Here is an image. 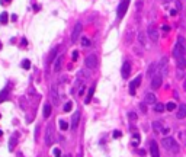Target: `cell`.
<instances>
[{
  "mask_svg": "<svg viewBox=\"0 0 186 157\" xmlns=\"http://www.w3.org/2000/svg\"><path fill=\"white\" fill-rule=\"evenodd\" d=\"M161 144H163L164 148L170 150L172 153H177V151H179V144L176 143V140H174L173 137H164V138L161 140Z\"/></svg>",
  "mask_w": 186,
  "mask_h": 157,
  "instance_id": "cell-1",
  "label": "cell"
},
{
  "mask_svg": "<svg viewBox=\"0 0 186 157\" xmlns=\"http://www.w3.org/2000/svg\"><path fill=\"white\" fill-rule=\"evenodd\" d=\"M173 55L176 58L185 57V38H183V36H179V38H177V42H176L174 50H173Z\"/></svg>",
  "mask_w": 186,
  "mask_h": 157,
  "instance_id": "cell-2",
  "label": "cell"
},
{
  "mask_svg": "<svg viewBox=\"0 0 186 157\" xmlns=\"http://www.w3.org/2000/svg\"><path fill=\"white\" fill-rule=\"evenodd\" d=\"M167 67H169V58L161 57V60L157 64V74H160L161 77H166L167 76Z\"/></svg>",
  "mask_w": 186,
  "mask_h": 157,
  "instance_id": "cell-3",
  "label": "cell"
},
{
  "mask_svg": "<svg viewBox=\"0 0 186 157\" xmlns=\"http://www.w3.org/2000/svg\"><path fill=\"white\" fill-rule=\"evenodd\" d=\"M128 6H129V0H122L119 6H118V10H116V17L118 20H121L122 17L125 16V13L128 10Z\"/></svg>",
  "mask_w": 186,
  "mask_h": 157,
  "instance_id": "cell-4",
  "label": "cell"
},
{
  "mask_svg": "<svg viewBox=\"0 0 186 157\" xmlns=\"http://www.w3.org/2000/svg\"><path fill=\"white\" fill-rule=\"evenodd\" d=\"M98 55L96 54H89L86 57V61H84V64H86V67L87 69H90V70H95L96 67H98Z\"/></svg>",
  "mask_w": 186,
  "mask_h": 157,
  "instance_id": "cell-5",
  "label": "cell"
},
{
  "mask_svg": "<svg viewBox=\"0 0 186 157\" xmlns=\"http://www.w3.org/2000/svg\"><path fill=\"white\" fill-rule=\"evenodd\" d=\"M81 31H83V25H81V22H77V23L74 25L73 34H71V42H73V44H76V41H77V38L80 36Z\"/></svg>",
  "mask_w": 186,
  "mask_h": 157,
  "instance_id": "cell-6",
  "label": "cell"
},
{
  "mask_svg": "<svg viewBox=\"0 0 186 157\" xmlns=\"http://www.w3.org/2000/svg\"><path fill=\"white\" fill-rule=\"evenodd\" d=\"M52 134H54L52 124H48L46 131H45V144L48 145V147H51V145H52Z\"/></svg>",
  "mask_w": 186,
  "mask_h": 157,
  "instance_id": "cell-7",
  "label": "cell"
},
{
  "mask_svg": "<svg viewBox=\"0 0 186 157\" xmlns=\"http://www.w3.org/2000/svg\"><path fill=\"white\" fill-rule=\"evenodd\" d=\"M121 74H122V79H128L129 77V74H131V63L129 61H125V63L122 64Z\"/></svg>",
  "mask_w": 186,
  "mask_h": 157,
  "instance_id": "cell-8",
  "label": "cell"
},
{
  "mask_svg": "<svg viewBox=\"0 0 186 157\" xmlns=\"http://www.w3.org/2000/svg\"><path fill=\"white\" fill-rule=\"evenodd\" d=\"M141 79H143L141 76H137V77L129 83V93H131V95H135V89L141 84Z\"/></svg>",
  "mask_w": 186,
  "mask_h": 157,
  "instance_id": "cell-9",
  "label": "cell"
},
{
  "mask_svg": "<svg viewBox=\"0 0 186 157\" xmlns=\"http://www.w3.org/2000/svg\"><path fill=\"white\" fill-rule=\"evenodd\" d=\"M161 83H163V77L160 74H156L153 77V80H151V87H153L154 90H157V89H160Z\"/></svg>",
  "mask_w": 186,
  "mask_h": 157,
  "instance_id": "cell-10",
  "label": "cell"
},
{
  "mask_svg": "<svg viewBox=\"0 0 186 157\" xmlns=\"http://www.w3.org/2000/svg\"><path fill=\"white\" fill-rule=\"evenodd\" d=\"M50 95H51V99L52 102H54V105H58L60 103V96H58V90L55 86L51 87V92H50Z\"/></svg>",
  "mask_w": 186,
  "mask_h": 157,
  "instance_id": "cell-11",
  "label": "cell"
},
{
  "mask_svg": "<svg viewBox=\"0 0 186 157\" xmlns=\"http://www.w3.org/2000/svg\"><path fill=\"white\" fill-rule=\"evenodd\" d=\"M17 140H19V132H13L10 137V141H9V151H13L15 145H16Z\"/></svg>",
  "mask_w": 186,
  "mask_h": 157,
  "instance_id": "cell-12",
  "label": "cell"
},
{
  "mask_svg": "<svg viewBox=\"0 0 186 157\" xmlns=\"http://www.w3.org/2000/svg\"><path fill=\"white\" fill-rule=\"evenodd\" d=\"M150 151H151V157H160L158 145H157L156 141H151V144H150Z\"/></svg>",
  "mask_w": 186,
  "mask_h": 157,
  "instance_id": "cell-13",
  "label": "cell"
},
{
  "mask_svg": "<svg viewBox=\"0 0 186 157\" xmlns=\"http://www.w3.org/2000/svg\"><path fill=\"white\" fill-rule=\"evenodd\" d=\"M95 90H96V83H93L92 86H90V89H89V93H87L86 99H84V103L86 105L92 102V98H93V95H95Z\"/></svg>",
  "mask_w": 186,
  "mask_h": 157,
  "instance_id": "cell-14",
  "label": "cell"
},
{
  "mask_svg": "<svg viewBox=\"0 0 186 157\" xmlns=\"http://www.w3.org/2000/svg\"><path fill=\"white\" fill-rule=\"evenodd\" d=\"M147 34H148V36H150V39L153 41V42H157V41H158V32H157V29L150 26L148 31H147Z\"/></svg>",
  "mask_w": 186,
  "mask_h": 157,
  "instance_id": "cell-15",
  "label": "cell"
},
{
  "mask_svg": "<svg viewBox=\"0 0 186 157\" xmlns=\"http://www.w3.org/2000/svg\"><path fill=\"white\" fill-rule=\"evenodd\" d=\"M144 102L148 103V105H156V102H157L156 95H154V93H147L144 96Z\"/></svg>",
  "mask_w": 186,
  "mask_h": 157,
  "instance_id": "cell-16",
  "label": "cell"
},
{
  "mask_svg": "<svg viewBox=\"0 0 186 157\" xmlns=\"http://www.w3.org/2000/svg\"><path fill=\"white\" fill-rule=\"evenodd\" d=\"M156 74H157V64L153 63V64H150V67H148V70H147V77L153 79Z\"/></svg>",
  "mask_w": 186,
  "mask_h": 157,
  "instance_id": "cell-17",
  "label": "cell"
},
{
  "mask_svg": "<svg viewBox=\"0 0 186 157\" xmlns=\"http://www.w3.org/2000/svg\"><path fill=\"white\" fill-rule=\"evenodd\" d=\"M176 116L179 118V119H183V118H186V105L182 103L179 106V109H177V114H176Z\"/></svg>",
  "mask_w": 186,
  "mask_h": 157,
  "instance_id": "cell-18",
  "label": "cell"
},
{
  "mask_svg": "<svg viewBox=\"0 0 186 157\" xmlns=\"http://www.w3.org/2000/svg\"><path fill=\"white\" fill-rule=\"evenodd\" d=\"M61 67H63V55H58L57 58H55V63H54V71H60L61 70Z\"/></svg>",
  "mask_w": 186,
  "mask_h": 157,
  "instance_id": "cell-19",
  "label": "cell"
},
{
  "mask_svg": "<svg viewBox=\"0 0 186 157\" xmlns=\"http://www.w3.org/2000/svg\"><path fill=\"white\" fill-rule=\"evenodd\" d=\"M79 122H80V112L77 110L74 115H73V119H71V128H73V129H76V128H77V125H79Z\"/></svg>",
  "mask_w": 186,
  "mask_h": 157,
  "instance_id": "cell-20",
  "label": "cell"
},
{
  "mask_svg": "<svg viewBox=\"0 0 186 157\" xmlns=\"http://www.w3.org/2000/svg\"><path fill=\"white\" fill-rule=\"evenodd\" d=\"M42 115H44V118H50V115H51V105H50V103H45V105H44Z\"/></svg>",
  "mask_w": 186,
  "mask_h": 157,
  "instance_id": "cell-21",
  "label": "cell"
},
{
  "mask_svg": "<svg viewBox=\"0 0 186 157\" xmlns=\"http://www.w3.org/2000/svg\"><path fill=\"white\" fill-rule=\"evenodd\" d=\"M9 92H10V90H9V87H5V89L0 92V103H2V102H5L6 99H7V96H9Z\"/></svg>",
  "mask_w": 186,
  "mask_h": 157,
  "instance_id": "cell-22",
  "label": "cell"
},
{
  "mask_svg": "<svg viewBox=\"0 0 186 157\" xmlns=\"http://www.w3.org/2000/svg\"><path fill=\"white\" fill-rule=\"evenodd\" d=\"M177 67H179V70H185L186 69V58L185 57L177 58Z\"/></svg>",
  "mask_w": 186,
  "mask_h": 157,
  "instance_id": "cell-23",
  "label": "cell"
},
{
  "mask_svg": "<svg viewBox=\"0 0 186 157\" xmlns=\"http://www.w3.org/2000/svg\"><path fill=\"white\" fill-rule=\"evenodd\" d=\"M7 20H9V15H7L6 12H2V13H0V23L5 25V23H7Z\"/></svg>",
  "mask_w": 186,
  "mask_h": 157,
  "instance_id": "cell-24",
  "label": "cell"
},
{
  "mask_svg": "<svg viewBox=\"0 0 186 157\" xmlns=\"http://www.w3.org/2000/svg\"><path fill=\"white\" fill-rule=\"evenodd\" d=\"M164 108H166V106H164L163 103H158V102L154 105V110H156V112H158V114H161L163 110H164Z\"/></svg>",
  "mask_w": 186,
  "mask_h": 157,
  "instance_id": "cell-25",
  "label": "cell"
},
{
  "mask_svg": "<svg viewBox=\"0 0 186 157\" xmlns=\"http://www.w3.org/2000/svg\"><path fill=\"white\" fill-rule=\"evenodd\" d=\"M20 67L25 69V70H29V69H31V61H29L28 58H26V60H23L22 63H20Z\"/></svg>",
  "mask_w": 186,
  "mask_h": 157,
  "instance_id": "cell-26",
  "label": "cell"
},
{
  "mask_svg": "<svg viewBox=\"0 0 186 157\" xmlns=\"http://www.w3.org/2000/svg\"><path fill=\"white\" fill-rule=\"evenodd\" d=\"M58 124H60V128H61L63 131H67V129H68V124L64 121V119H60V121H58Z\"/></svg>",
  "mask_w": 186,
  "mask_h": 157,
  "instance_id": "cell-27",
  "label": "cell"
},
{
  "mask_svg": "<svg viewBox=\"0 0 186 157\" xmlns=\"http://www.w3.org/2000/svg\"><path fill=\"white\" fill-rule=\"evenodd\" d=\"M138 144H140V134L135 132V134H134V138H132V145H134V147H137Z\"/></svg>",
  "mask_w": 186,
  "mask_h": 157,
  "instance_id": "cell-28",
  "label": "cell"
},
{
  "mask_svg": "<svg viewBox=\"0 0 186 157\" xmlns=\"http://www.w3.org/2000/svg\"><path fill=\"white\" fill-rule=\"evenodd\" d=\"M138 41L141 45H145V32H140L138 34Z\"/></svg>",
  "mask_w": 186,
  "mask_h": 157,
  "instance_id": "cell-29",
  "label": "cell"
},
{
  "mask_svg": "<svg viewBox=\"0 0 186 157\" xmlns=\"http://www.w3.org/2000/svg\"><path fill=\"white\" fill-rule=\"evenodd\" d=\"M81 45L83 47H90L92 45V44H90V39L86 38V36H83V38H81Z\"/></svg>",
  "mask_w": 186,
  "mask_h": 157,
  "instance_id": "cell-30",
  "label": "cell"
},
{
  "mask_svg": "<svg viewBox=\"0 0 186 157\" xmlns=\"http://www.w3.org/2000/svg\"><path fill=\"white\" fill-rule=\"evenodd\" d=\"M71 109H73V103L71 102H65L64 103V112H70Z\"/></svg>",
  "mask_w": 186,
  "mask_h": 157,
  "instance_id": "cell-31",
  "label": "cell"
},
{
  "mask_svg": "<svg viewBox=\"0 0 186 157\" xmlns=\"http://www.w3.org/2000/svg\"><path fill=\"white\" fill-rule=\"evenodd\" d=\"M153 129H154V131H161L163 129L161 124H160V122H153Z\"/></svg>",
  "mask_w": 186,
  "mask_h": 157,
  "instance_id": "cell-32",
  "label": "cell"
},
{
  "mask_svg": "<svg viewBox=\"0 0 186 157\" xmlns=\"http://www.w3.org/2000/svg\"><path fill=\"white\" fill-rule=\"evenodd\" d=\"M166 109H167V110H174V109H176V105H174V102H169V103L166 105Z\"/></svg>",
  "mask_w": 186,
  "mask_h": 157,
  "instance_id": "cell-33",
  "label": "cell"
},
{
  "mask_svg": "<svg viewBox=\"0 0 186 157\" xmlns=\"http://www.w3.org/2000/svg\"><path fill=\"white\" fill-rule=\"evenodd\" d=\"M128 118H129L131 121H135V119H137V114H135V112H128Z\"/></svg>",
  "mask_w": 186,
  "mask_h": 157,
  "instance_id": "cell-34",
  "label": "cell"
},
{
  "mask_svg": "<svg viewBox=\"0 0 186 157\" xmlns=\"http://www.w3.org/2000/svg\"><path fill=\"white\" fill-rule=\"evenodd\" d=\"M112 135H113V138H121V137H122V132H121V131H118V129H115Z\"/></svg>",
  "mask_w": 186,
  "mask_h": 157,
  "instance_id": "cell-35",
  "label": "cell"
},
{
  "mask_svg": "<svg viewBox=\"0 0 186 157\" xmlns=\"http://www.w3.org/2000/svg\"><path fill=\"white\" fill-rule=\"evenodd\" d=\"M55 57H57V47H55V48H54V50L51 51V55H50V60H54Z\"/></svg>",
  "mask_w": 186,
  "mask_h": 157,
  "instance_id": "cell-36",
  "label": "cell"
},
{
  "mask_svg": "<svg viewBox=\"0 0 186 157\" xmlns=\"http://www.w3.org/2000/svg\"><path fill=\"white\" fill-rule=\"evenodd\" d=\"M71 58L76 61V60L79 58V51H76V50H74V51H73V54H71Z\"/></svg>",
  "mask_w": 186,
  "mask_h": 157,
  "instance_id": "cell-37",
  "label": "cell"
},
{
  "mask_svg": "<svg viewBox=\"0 0 186 157\" xmlns=\"http://www.w3.org/2000/svg\"><path fill=\"white\" fill-rule=\"evenodd\" d=\"M54 156H55V157H61V151H60V148H54Z\"/></svg>",
  "mask_w": 186,
  "mask_h": 157,
  "instance_id": "cell-38",
  "label": "cell"
},
{
  "mask_svg": "<svg viewBox=\"0 0 186 157\" xmlns=\"http://www.w3.org/2000/svg\"><path fill=\"white\" fill-rule=\"evenodd\" d=\"M161 29L164 31V32H169V31H170V26H167V25H163Z\"/></svg>",
  "mask_w": 186,
  "mask_h": 157,
  "instance_id": "cell-39",
  "label": "cell"
},
{
  "mask_svg": "<svg viewBox=\"0 0 186 157\" xmlns=\"http://www.w3.org/2000/svg\"><path fill=\"white\" fill-rule=\"evenodd\" d=\"M183 76H185L183 74V70H179V71H177V79L180 80V77H183Z\"/></svg>",
  "mask_w": 186,
  "mask_h": 157,
  "instance_id": "cell-40",
  "label": "cell"
},
{
  "mask_svg": "<svg viewBox=\"0 0 186 157\" xmlns=\"http://www.w3.org/2000/svg\"><path fill=\"white\" fill-rule=\"evenodd\" d=\"M84 90H86V89H84V86H81L80 89H79V95H80V96H81V95H84Z\"/></svg>",
  "mask_w": 186,
  "mask_h": 157,
  "instance_id": "cell-41",
  "label": "cell"
},
{
  "mask_svg": "<svg viewBox=\"0 0 186 157\" xmlns=\"http://www.w3.org/2000/svg\"><path fill=\"white\" fill-rule=\"evenodd\" d=\"M161 132L164 134V135H167V134L170 132V129H169V128H163V129H161Z\"/></svg>",
  "mask_w": 186,
  "mask_h": 157,
  "instance_id": "cell-42",
  "label": "cell"
},
{
  "mask_svg": "<svg viewBox=\"0 0 186 157\" xmlns=\"http://www.w3.org/2000/svg\"><path fill=\"white\" fill-rule=\"evenodd\" d=\"M170 15H172V16H176V15H177V10H176V9H172V10H170Z\"/></svg>",
  "mask_w": 186,
  "mask_h": 157,
  "instance_id": "cell-43",
  "label": "cell"
},
{
  "mask_svg": "<svg viewBox=\"0 0 186 157\" xmlns=\"http://www.w3.org/2000/svg\"><path fill=\"white\" fill-rule=\"evenodd\" d=\"M10 19L13 20V22H16V20H17V15H12V16H10Z\"/></svg>",
  "mask_w": 186,
  "mask_h": 157,
  "instance_id": "cell-44",
  "label": "cell"
},
{
  "mask_svg": "<svg viewBox=\"0 0 186 157\" xmlns=\"http://www.w3.org/2000/svg\"><path fill=\"white\" fill-rule=\"evenodd\" d=\"M0 3H2V5H7V3H10V0H0Z\"/></svg>",
  "mask_w": 186,
  "mask_h": 157,
  "instance_id": "cell-45",
  "label": "cell"
},
{
  "mask_svg": "<svg viewBox=\"0 0 186 157\" xmlns=\"http://www.w3.org/2000/svg\"><path fill=\"white\" fill-rule=\"evenodd\" d=\"M28 44V41H26V38H22V45H26Z\"/></svg>",
  "mask_w": 186,
  "mask_h": 157,
  "instance_id": "cell-46",
  "label": "cell"
},
{
  "mask_svg": "<svg viewBox=\"0 0 186 157\" xmlns=\"http://www.w3.org/2000/svg\"><path fill=\"white\" fill-rule=\"evenodd\" d=\"M34 10H35V12H38V10H39V6L35 5V6H34Z\"/></svg>",
  "mask_w": 186,
  "mask_h": 157,
  "instance_id": "cell-47",
  "label": "cell"
},
{
  "mask_svg": "<svg viewBox=\"0 0 186 157\" xmlns=\"http://www.w3.org/2000/svg\"><path fill=\"white\" fill-rule=\"evenodd\" d=\"M141 109H143V110H145V112H147V108H145V105H144V103L141 105Z\"/></svg>",
  "mask_w": 186,
  "mask_h": 157,
  "instance_id": "cell-48",
  "label": "cell"
},
{
  "mask_svg": "<svg viewBox=\"0 0 186 157\" xmlns=\"http://www.w3.org/2000/svg\"><path fill=\"white\" fill-rule=\"evenodd\" d=\"M183 90H186V79H185V81H183Z\"/></svg>",
  "mask_w": 186,
  "mask_h": 157,
  "instance_id": "cell-49",
  "label": "cell"
},
{
  "mask_svg": "<svg viewBox=\"0 0 186 157\" xmlns=\"http://www.w3.org/2000/svg\"><path fill=\"white\" fill-rule=\"evenodd\" d=\"M163 3H169V2H172V0H161Z\"/></svg>",
  "mask_w": 186,
  "mask_h": 157,
  "instance_id": "cell-50",
  "label": "cell"
},
{
  "mask_svg": "<svg viewBox=\"0 0 186 157\" xmlns=\"http://www.w3.org/2000/svg\"><path fill=\"white\" fill-rule=\"evenodd\" d=\"M2 135H3V131H2V129H0V137H2Z\"/></svg>",
  "mask_w": 186,
  "mask_h": 157,
  "instance_id": "cell-51",
  "label": "cell"
},
{
  "mask_svg": "<svg viewBox=\"0 0 186 157\" xmlns=\"http://www.w3.org/2000/svg\"><path fill=\"white\" fill-rule=\"evenodd\" d=\"M2 47H3V45H2V42H0V48H2Z\"/></svg>",
  "mask_w": 186,
  "mask_h": 157,
  "instance_id": "cell-52",
  "label": "cell"
},
{
  "mask_svg": "<svg viewBox=\"0 0 186 157\" xmlns=\"http://www.w3.org/2000/svg\"><path fill=\"white\" fill-rule=\"evenodd\" d=\"M79 157H81V154H79Z\"/></svg>",
  "mask_w": 186,
  "mask_h": 157,
  "instance_id": "cell-53",
  "label": "cell"
},
{
  "mask_svg": "<svg viewBox=\"0 0 186 157\" xmlns=\"http://www.w3.org/2000/svg\"><path fill=\"white\" fill-rule=\"evenodd\" d=\"M67 157H71V156H70V154H68V156H67Z\"/></svg>",
  "mask_w": 186,
  "mask_h": 157,
  "instance_id": "cell-54",
  "label": "cell"
},
{
  "mask_svg": "<svg viewBox=\"0 0 186 157\" xmlns=\"http://www.w3.org/2000/svg\"><path fill=\"white\" fill-rule=\"evenodd\" d=\"M0 118H2V115H0Z\"/></svg>",
  "mask_w": 186,
  "mask_h": 157,
  "instance_id": "cell-55",
  "label": "cell"
}]
</instances>
